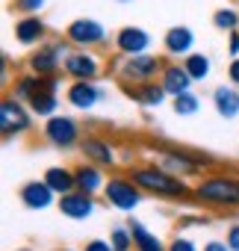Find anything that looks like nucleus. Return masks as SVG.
<instances>
[{
  "label": "nucleus",
  "mask_w": 239,
  "mask_h": 251,
  "mask_svg": "<svg viewBox=\"0 0 239 251\" xmlns=\"http://www.w3.org/2000/svg\"><path fill=\"white\" fill-rule=\"evenodd\" d=\"M127 177H130L142 192H151V195H163V198H186V195H189V186H186L177 175L160 169L157 163L130 166Z\"/></svg>",
  "instance_id": "nucleus-1"
},
{
  "label": "nucleus",
  "mask_w": 239,
  "mask_h": 251,
  "mask_svg": "<svg viewBox=\"0 0 239 251\" xmlns=\"http://www.w3.org/2000/svg\"><path fill=\"white\" fill-rule=\"evenodd\" d=\"M195 198L213 207H239V177L233 175H213L195 186Z\"/></svg>",
  "instance_id": "nucleus-2"
},
{
  "label": "nucleus",
  "mask_w": 239,
  "mask_h": 251,
  "mask_svg": "<svg viewBox=\"0 0 239 251\" xmlns=\"http://www.w3.org/2000/svg\"><path fill=\"white\" fill-rule=\"evenodd\" d=\"M154 163L177 177H186V175H198L201 169H210L213 160L207 157H198V154H186V151H174V148H157L154 151Z\"/></svg>",
  "instance_id": "nucleus-3"
},
{
  "label": "nucleus",
  "mask_w": 239,
  "mask_h": 251,
  "mask_svg": "<svg viewBox=\"0 0 239 251\" xmlns=\"http://www.w3.org/2000/svg\"><path fill=\"white\" fill-rule=\"evenodd\" d=\"M163 68H166V59L142 53V56H127L118 65V74H121V80L127 86H133V83L139 86V83H151L157 74H163Z\"/></svg>",
  "instance_id": "nucleus-4"
},
{
  "label": "nucleus",
  "mask_w": 239,
  "mask_h": 251,
  "mask_svg": "<svg viewBox=\"0 0 239 251\" xmlns=\"http://www.w3.org/2000/svg\"><path fill=\"white\" fill-rule=\"evenodd\" d=\"M30 109L15 98H3V103H0V130H3V136H18V133H27L30 130Z\"/></svg>",
  "instance_id": "nucleus-5"
},
{
  "label": "nucleus",
  "mask_w": 239,
  "mask_h": 251,
  "mask_svg": "<svg viewBox=\"0 0 239 251\" xmlns=\"http://www.w3.org/2000/svg\"><path fill=\"white\" fill-rule=\"evenodd\" d=\"M103 195L115 210H127V213L136 210L142 201V189L130 177H109V183L103 186Z\"/></svg>",
  "instance_id": "nucleus-6"
},
{
  "label": "nucleus",
  "mask_w": 239,
  "mask_h": 251,
  "mask_svg": "<svg viewBox=\"0 0 239 251\" xmlns=\"http://www.w3.org/2000/svg\"><path fill=\"white\" fill-rule=\"evenodd\" d=\"M45 139L56 148H71L80 142V124L71 115H50L45 124Z\"/></svg>",
  "instance_id": "nucleus-7"
},
{
  "label": "nucleus",
  "mask_w": 239,
  "mask_h": 251,
  "mask_svg": "<svg viewBox=\"0 0 239 251\" xmlns=\"http://www.w3.org/2000/svg\"><path fill=\"white\" fill-rule=\"evenodd\" d=\"M65 39L74 42V45H80V48L86 50V48L103 45V42H106V30H103V24H97V21H92V18H77V21L68 24Z\"/></svg>",
  "instance_id": "nucleus-8"
},
{
  "label": "nucleus",
  "mask_w": 239,
  "mask_h": 251,
  "mask_svg": "<svg viewBox=\"0 0 239 251\" xmlns=\"http://www.w3.org/2000/svg\"><path fill=\"white\" fill-rule=\"evenodd\" d=\"M65 45L59 42V45H45V48H39L33 56H30V71L33 74H39V77H56V71L62 68V62H65Z\"/></svg>",
  "instance_id": "nucleus-9"
},
{
  "label": "nucleus",
  "mask_w": 239,
  "mask_h": 251,
  "mask_svg": "<svg viewBox=\"0 0 239 251\" xmlns=\"http://www.w3.org/2000/svg\"><path fill=\"white\" fill-rule=\"evenodd\" d=\"M62 71H65L71 80H95V77L100 74V62H97V56L89 53V50H74V53L65 56Z\"/></svg>",
  "instance_id": "nucleus-10"
},
{
  "label": "nucleus",
  "mask_w": 239,
  "mask_h": 251,
  "mask_svg": "<svg viewBox=\"0 0 239 251\" xmlns=\"http://www.w3.org/2000/svg\"><path fill=\"white\" fill-rule=\"evenodd\" d=\"M65 98H68V103H71L74 109H92L97 100L106 98V92H103L100 86H95V80H74V83L68 86Z\"/></svg>",
  "instance_id": "nucleus-11"
},
{
  "label": "nucleus",
  "mask_w": 239,
  "mask_h": 251,
  "mask_svg": "<svg viewBox=\"0 0 239 251\" xmlns=\"http://www.w3.org/2000/svg\"><path fill=\"white\" fill-rule=\"evenodd\" d=\"M115 48L121 50L124 56H142L151 48V36L142 27H124V30H118V36H115Z\"/></svg>",
  "instance_id": "nucleus-12"
},
{
  "label": "nucleus",
  "mask_w": 239,
  "mask_h": 251,
  "mask_svg": "<svg viewBox=\"0 0 239 251\" xmlns=\"http://www.w3.org/2000/svg\"><path fill=\"white\" fill-rule=\"evenodd\" d=\"M160 83L166 86V92H168L171 98H177V95H183V92H192V83H195V80L189 77V71L183 68V62H171V65L163 68Z\"/></svg>",
  "instance_id": "nucleus-13"
},
{
  "label": "nucleus",
  "mask_w": 239,
  "mask_h": 251,
  "mask_svg": "<svg viewBox=\"0 0 239 251\" xmlns=\"http://www.w3.org/2000/svg\"><path fill=\"white\" fill-rule=\"evenodd\" d=\"M56 89H59V80L56 77H45V86L27 100L30 103V109L36 112V115H53V109L59 106V98H56Z\"/></svg>",
  "instance_id": "nucleus-14"
},
{
  "label": "nucleus",
  "mask_w": 239,
  "mask_h": 251,
  "mask_svg": "<svg viewBox=\"0 0 239 251\" xmlns=\"http://www.w3.org/2000/svg\"><path fill=\"white\" fill-rule=\"evenodd\" d=\"M59 210H62L68 219H89V216L95 213V201H92V195L74 189V192H68V195L59 198Z\"/></svg>",
  "instance_id": "nucleus-15"
},
{
  "label": "nucleus",
  "mask_w": 239,
  "mask_h": 251,
  "mask_svg": "<svg viewBox=\"0 0 239 251\" xmlns=\"http://www.w3.org/2000/svg\"><path fill=\"white\" fill-rule=\"evenodd\" d=\"M53 189L45 183V180H30V183H24L21 186V201L30 207V210H45V207H50L53 204Z\"/></svg>",
  "instance_id": "nucleus-16"
},
{
  "label": "nucleus",
  "mask_w": 239,
  "mask_h": 251,
  "mask_svg": "<svg viewBox=\"0 0 239 251\" xmlns=\"http://www.w3.org/2000/svg\"><path fill=\"white\" fill-rule=\"evenodd\" d=\"M124 92H127L133 100H139L142 106H160V103L168 98L166 86L157 83V80H151V83H139V86H124Z\"/></svg>",
  "instance_id": "nucleus-17"
},
{
  "label": "nucleus",
  "mask_w": 239,
  "mask_h": 251,
  "mask_svg": "<svg viewBox=\"0 0 239 251\" xmlns=\"http://www.w3.org/2000/svg\"><path fill=\"white\" fill-rule=\"evenodd\" d=\"M80 148H83V154H86L95 166H115V148H112L106 139L89 136V139L80 142Z\"/></svg>",
  "instance_id": "nucleus-18"
},
{
  "label": "nucleus",
  "mask_w": 239,
  "mask_h": 251,
  "mask_svg": "<svg viewBox=\"0 0 239 251\" xmlns=\"http://www.w3.org/2000/svg\"><path fill=\"white\" fill-rule=\"evenodd\" d=\"M192 42H195V33H192L189 27H171V30L166 33V39H163V48H166V53H171V56H189Z\"/></svg>",
  "instance_id": "nucleus-19"
},
{
  "label": "nucleus",
  "mask_w": 239,
  "mask_h": 251,
  "mask_svg": "<svg viewBox=\"0 0 239 251\" xmlns=\"http://www.w3.org/2000/svg\"><path fill=\"white\" fill-rule=\"evenodd\" d=\"M15 39L21 45H36L45 39V21L39 15H24L15 21Z\"/></svg>",
  "instance_id": "nucleus-20"
},
{
  "label": "nucleus",
  "mask_w": 239,
  "mask_h": 251,
  "mask_svg": "<svg viewBox=\"0 0 239 251\" xmlns=\"http://www.w3.org/2000/svg\"><path fill=\"white\" fill-rule=\"evenodd\" d=\"M42 180H45V183H48V186H50V189L59 195V198L77 189V177H74V172H71V169H62V166H53V169H48Z\"/></svg>",
  "instance_id": "nucleus-21"
},
{
  "label": "nucleus",
  "mask_w": 239,
  "mask_h": 251,
  "mask_svg": "<svg viewBox=\"0 0 239 251\" xmlns=\"http://www.w3.org/2000/svg\"><path fill=\"white\" fill-rule=\"evenodd\" d=\"M74 177H77V189L86 192V195H95L97 189H103V175L95 163H83L74 169Z\"/></svg>",
  "instance_id": "nucleus-22"
},
{
  "label": "nucleus",
  "mask_w": 239,
  "mask_h": 251,
  "mask_svg": "<svg viewBox=\"0 0 239 251\" xmlns=\"http://www.w3.org/2000/svg\"><path fill=\"white\" fill-rule=\"evenodd\" d=\"M213 103L221 118H236L239 115V92L233 86H218L213 92Z\"/></svg>",
  "instance_id": "nucleus-23"
},
{
  "label": "nucleus",
  "mask_w": 239,
  "mask_h": 251,
  "mask_svg": "<svg viewBox=\"0 0 239 251\" xmlns=\"http://www.w3.org/2000/svg\"><path fill=\"white\" fill-rule=\"evenodd\" d=\"M130 227V233H133V245H136V251H168V248H163V242L142 225V222H130L127 225Z\"/></svg>",
  "instance_id": "nucleus-24"
},
{
  "label": "nucleus",
  "mask_w": 239,
  "mask_h": 251,
  "mask_svg": "<svg viewBox=\"0 0 239 251\" xmlns=\"http://www.w3.org/2000/svg\"><path fill=\"white\" fill-rule=\"evenodd\" d=\"M183 68L189 71V77L195 80V83H201V80H207L210 77V56H204V53H189L186 59H183Z\"/></svg>",
  "instance_id": "nucleus-25"
},
{
  "label": "nucleus",
  "mask_w": 239,
  "mask_h": 251,
  "mask_svg": "<svg viewBox=\"0 0 239 251\" xmlns=\"http://www.w3.org/2000/svg\"><path fill=\"white\" fill-rule=\"evenodd\" d=\"M198 106H201V100H198L195 92H183V95L174 98V112H177V115H195Z\"/></svg>",
  "instance_id": "nucleus-26"
},
{
  "label": "nucleus",
  "mask_w": 239,
  "mask_h": 251,
  "mask_svg": "<svg viewBox=\"0 0 239 251\" xmlns=\"http://www.w3.org/2000/svg\"><path fill=\"white\" fill-rule=\"evenodd\" d=\"M213 24L218 27V30H239V12L236 9H230V6H224V9H218L215 15H213Z\"/></svg>",
  "instance_id": "nucleus-27"
},
{
  "label": "nucleus",
  "mask_w": 239,
  "mask_h": 251,
  "mask_svg": "<svg viewBox=\"0 0 239 251\" xmlns=\"http://www.w3.org/2000/svg\"><path fill=\"white\" fill-rule=\"evenodd\" d=\"M109 242H112L115 251H130V245H133V233H130V227H115L112 236H109Z\"/></svg>",
  "instance_id": "nucleus-28"
},
{
  "label": "nucleus",
  "mask_w": 239,
  "mask_h": 251,
  "mask_svg": "<svg viewBox=\"0 0 239 251\" xmlns=\"http://www.w3.org/2000/svg\"><path fill=\"white\" fill-rule=\"evenodd\" d=\"M42 6H45V0H15V9L24 15H36Z\"/></svg>",
  "instance_id": "nucleus-29"
},
{
  "label": "nucleus",
  "mask_w": 239,
  "mask_h": 251,
  "mask_svg": "<svg viewBox=\"0 0 239 251\" xmlns=\"http://www.w3.org/2000/svg\"><path fill=\"white\" fill-rule=\"evenodd\" d=\"M168 251H198V248H195L192 239H180V236H177V239L168 245Z\"/></svg>",
  "instance_id": "nucleus-30"
},
{
  "label": "nucleus",
  "mask_w": 239,
  "mask_h": 251,
  "mask_svg": "<svg viewBox=\"0 0 239 251\" xmlns=\"http://www.w3.org/2000/svg\"><path fill=\"white\" fill-rule=\"evenodd\" d=\"M227 77H230L233 86H239V56H233V62L227 65Z\"/></svg>",
  "instance_id": "nucleus-31"
},
{
  "label": "nucleus",
  "mask_w": 239,
  "mask_h": 251,
  "mask_svg": "<svg viewBox=\"0 0 239 251\" xmlns=\"http://www.w3.org/2000/svg\"><path fill=\"white\" fill-rule=\"evenodd\" d=\"M227 245H230V251H239V225H233L227 230Z\"/></svg>",
  "instance_id": "nucleus-32"
},
{
  "label": "nucleus",
  "mask_w": 239,
  "mask_h": 251,
  "mask_svg": "<svg viewBox=\"0 0 239 251\" xmlns=\"http://www.w3.org/2000/svg\"><path fill=\"white\" fill-rule=\"evenodd\" d=\"M86 251H115V248H112V242H103V239H92V242L86 245Z\"/></svg>",
  "instance_id": "nucleus-33"
},
{
  "label": "nucleus",
  "mask_w": 239,
  "mask_h": 251,
  "mask_svg": "<svg viewBox=\"0 0 239 251\" xmlns=\"http://www.w3.org/2000/svg\"><path fill=\"white\" fill-rule=\"evenodd\" d=\"M227 50H230L233 56H239V30H233V33H230V42H227Z\"/></svg>",
  "instance_id": "nucleus-34"
},
{
  "label": "nucleus",
  "mask_w": 239,
  "mask_h": 251,
  "mask_svg": "<svg viewBox=\"0 0 239 251\" xmlns=\"http://www.w3.org/2000/svg\"><path fill=\"white\" fill-rule=\"evenodd\" d=\"M227 248H230L227 242H207L204 245V251H227Z\"/></svg>",
  "instance_id": "nucleus-35"
},
{
  "label": "nucleus",
  "mask_w": 239,
  "mask_h": 251,
  "mask_svg": "<svg viewBox=\"0 0 239 251\" xmlns=\"http://www.w3.org/2000/svg\"><path fill=\"white\" fill-rule=\"evenodd\" d=\"M62 251H71V248H62Z\"/></svg>",
  "instance_id": "nucleus-36"
},
{
  "label": "nucleus",
  "mask_w": 239,
  "mask_h": 251,
  "mask_svg": "<svg viewBox=\"0 0 239 251\" xmlns=\"http://www.w3.org/2000/svg\"><path fill=\"white\" fill-rule=\"evenodd\" d=\"M121 3H127V0H121Z\"/></svg>",
  "instance_id": "nucleus-37"
}]
</instances>
